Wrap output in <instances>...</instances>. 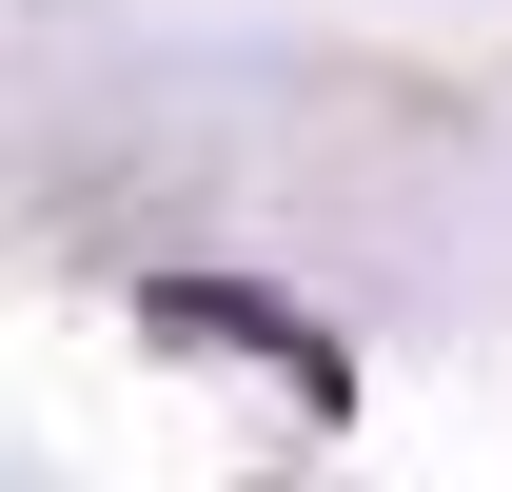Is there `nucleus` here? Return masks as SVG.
Listing matches in <instances>:
<instances>
[]
</instances>
